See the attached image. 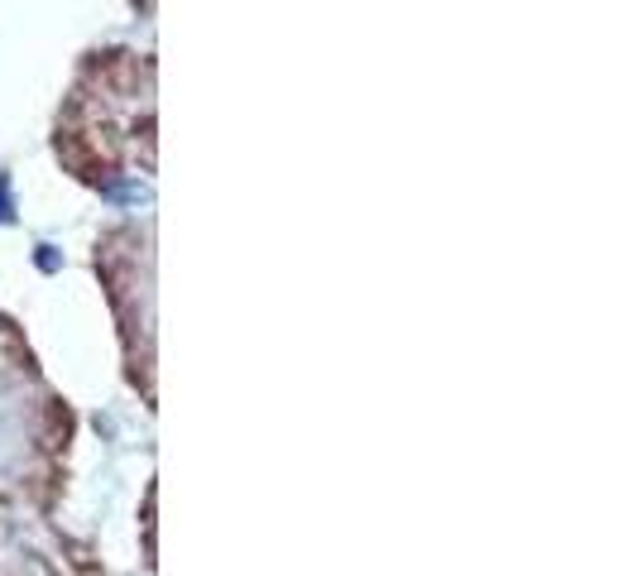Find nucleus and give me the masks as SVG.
<instances>
[{"instance_id":"1","label":"nucleus","mask_w":638,"mask_h":576,"mask_svg":"<svg viewBox=\"0 0 638 576\" xmlns=\"http://www.w3.org/2000/svg\"><path fill=\"white\" fill-rule=\"evenodd\" d=\"M77 408L53 389L29 336L0 312V495L53 509L68 495Z\"/></svg>"},{"instance_id":"2","label":"nucleus","mask_w":638,"mask_h":576,"mask_svg":"<svg viewBox=\"0 0 638 576\" xmlns=\"http://www.w3.org/2000/svg\"><path fill=\"white\" fill-rule=\"evenodd\" d=\"M96 279L111 303L125 384L154 408V226L125 221L96 240Z\"/></svg>"},{"instance_id":"3","label":"nucleus","mask_w":638,"mask_h":576,"mask_svg":"<svg viewBox=\"0 0 638 576\" xmlns=\"http://www.w3.org/2000/svg\"><path fill=\"white\" fill-rule=\"evenodd\" d=\"M0 576H106L96 543L68 533L53 509L0 495Z\"/></svg>"}]
</instances>
